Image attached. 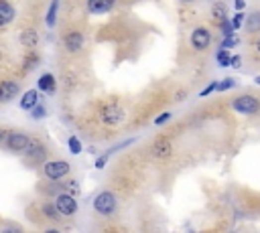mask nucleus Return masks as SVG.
Listing matches in <instances>:
<instances>
[{
    "instance_id": "obj_1",
    "label": "nucleus",
    "mask_w": 260,
    "mask_h": 233,
    "mask_svg": "<svg viewBox=\"0 0 260 233\" xmlns=\"http://www.w3.org/2000/svg\"><path fill=\"white\" fill-rule=\"evenodd\" d=\"M100 118L108 126H118V124H122L126 120V112L120 108L118 103H108V105H104V108H102Z\"/></svg>"
},
{
    "instance_id": "obj_2",
    "label": "nucleus",
    "mask_w": 260,
    "mask_h": 233,
    "mask_svg": "<svg viewBox=\"0 0 260 233\" xmlns=\"http://www.w3.org/2000/svg\"><path fill=\"white\" fill-rule=\"evenodd\" d=\"M118 207V201L112 193H108V190H104V193H100L96 199H94V209L98 211L100 215H112L114 211Z\"/></svg>"
},
{
    "instance_id": "obj_3",
    "label": "nucleus",
    "mask_w": 260,
    "mask_h": 233,
    "mask_svg": "<svg viewBox=\"0 0 260 233\" xmlns=\"http://www.w3.org/2000/svg\"><path fill=\"white\" fill-rule=\"evenodd\" d=\"M232 108L240 114H256L260 110V101L254 95H240L232 101Z\"/></svg>"
},
{
    "instance_id": "obj_4",
    "label": "nucleus",
    "mask_w": 260,
    "mask_h": 233,
    "mask_svg": "<svg viewBox=\"0 0 260 233\" xmlns=\"http://www.w3.org/2000/svg\"><path fill=\"white\" fill-rule=\"evenodd\" d=\"M43 173H45V177L51 179V181H59L69 173V164L65 160H51L43 166Z\"/></svg>"
},
{
    "instance_id": "obj_5",
    "label": "nucleus",
    "mask_w": 260,
    "mask_h": 233,
    "mask_svg": "<svg viewBox=\"0 0 260 233\" xmlns=\"http://www.w3.org/2000/svg\"><path fill=\"white\" fill-rule=\"evenodd\" d=\"M29 140L31 138L25 132H8L4 136V144H6L8 150H12V152H23L27 148V144H29Z\"/></svg>"
},
{
    "instance_id": "obj_6",
    "label": "nucleus",
    "mask_w": 260,
    "mask_h": 233,
    "mask_svg": "<svg viewBox=\"0 0 260 233\" xmlns=\"http://www.w3.org/2000/svg\"><path fill=\"white\" fill-rule=\"evenodd\" d=\"M55 207H57V211H59V215L69 217V215H73L75 211H77V201L73 199V195L61 193V195H57V199H55Z\"/></svg>"
},
{
    "instance_id": "obj_7",
    "label": "nucleus",
    "mask_w": 260,
    "mask_h": 233,
    "mask_svg": "<svg viewBox=\"0 0 260 233\" xmlns=\"http://www.w3.org/2000/svg\"><path fill=\"white\" fill-rule=\"evenodd\" d=\"M25 156H27V160L29 162H41L43 158H45V146H43L41 142H37V140H29V144H27V148H25Z\"/></svg>"
},
{
    "instance_id": "obj_8",
    "label": "nucleus",
    "mask_w": 260,
    "mask_h": 233,
    "mask_svg": "<svg viewBox=\"0 0 260 233\" xmlns=\"http://www.w3.org/2000/svg\"><path fill=\"white\" fill-rule=\"evenodd\" d=\"M209 43H211V35H209V31L207 29H195L193 33H191V45L195 47V49H205V47H209Z\"/></svg>"
},
{
    "instance_id": "obj_9",
    "label": "nucleus",
    "mask_w": 260,
    "mask_h": 233,
    "mask_svg": "<svg viewBox=\"0 0 260 233\" xmlns=\"http://www.w3.org/2000/svg\"><path fill=\"white\" fill-rule=\"evenodd\" d=\"M18 93V83L16 81H2L0 83V101L6 103Z\"/></svg>"
},
{
    "instance_id": "obj_10",
    "label": "nucleus",
    "mask_w": 260,
    "mask_h": 233,
    "mask_svg": "<svg viewBox=\"0 0 260 233\" xmlns=\"http://www.w3.org/2000/svg\"><path fill=\"white\" fill-rule=\"evenodd\" d=\"M116 0H88V10L94 14H104L114 6Z\"/></svg>"
},
{
    "instance_id": "obj_11",
    "label": "nucleus",
    "mask_w": 260,
    "mask_h": 233,
    "mask_svg": "<svg viewBox=\"0 0 260 233\" xmlns=\"http://www.w3.org/2000/svg\"><path fill=\"white\" fill-rule=\"evenodd\" d=\"M150 152H153L157 158H167V156L173 152L171 142H169V140H165V138H159V140L153 144V148H150Z\"/></svg>"
},
{
    "instance_id": "obj_12",
    "label": "nucleus",
    "mask_w": 260,
    "mask_h": 233,
    "mask_svg": "<svg viewBox=\"0 0 260 233\" xmlns=\"http://www.w3.org/2000/svg\"><path fill=\"white\" fill-rule=\"evenodd\" d=\"M12 18H14V6L8 0H0V27L12 23Z\"/></svg>"
},
{
    "instance_id": "obj_13",
    "label": "nucleus",
    "mask_w": 260,
    "mask_h": 233,
    "mask_svg": "<svg viewBox=\"0 0 260 233\" xmlns=\"http://www.w3.org/2000/svg\"><path fill=\"white\" fill-rule=\"evenodd\" d=\"M83 47V35L81 33H69L65 37V49L69 53H77Z\"/></svg>"
},
{
    "instance_id": "obj_14",
    "label": "nucleus",
    "mask_w": 260,
    "mask_h": 233,
    "mask_svg": "<svg viewBox=\"0 0 260 233\" xmlns=\"http://www.w3.org/2000/svg\"><path fill=\"white\" fill-rule=\"evenodd\" d=\"M37 86L41 92H45V93H53L55 92V77L51 73H45V75H41L39 81H37Z\"/></svg>"
},
{
    "instance_id": "obj_15",
    "label": "nucleus",
    "mask_w": 260,
    "mask_h": 233,
    "mask_svg": "<svg viewBox=\"0 0 260 233\" xmlns=\"http://www.w3.org/2000/svg\"><path fill=\"white\" fill-rule=\"evenodd\" d=\"M20 43H23L25 47H35V45L39 43V35H37V31H33V29L23 31V33H20Z\"/></svg>"
},
{
    "instance_id": "obj_16",
    "label": "nucleus",
    "mask_w": 260,
    "mask_h": 233,
    "mask_svg": "<svg viewBox=\"0 0 260 233\" xmlns=\"http://www.w3.org/2000/svg\"><path fill=\"white\" fill-rule=\"evenodd\" d=\"M37 101H39V93L35 90H31V92H27L23 97H20V108H23V110H31Z\"/></svg>"
},
{
    "instance_id": "obj_17",
    "label": "nucleus",
    "mask_w": 260,
    "mask_h": 233,
    "mask_svg": "<svg viewBox=\"0 0 260 233\" xmlns=\"http://www.w3.org/2000/svg\"><path fill=\"white\" fill-rule=\"evenodd\" d=\"M258 29H260V12H254V14H250L248 20H246V31H248V33H256Z\"/></svg>"
},
{
    "instance_id": "obj_18",
    "label": "nucleus",
    "mask_w": 260,
    "mask_h": 233,
    "mask_svg": "<svg viewBox=\"0 0 260 233\" xmlns=\"http://www.w3.org/2000/svg\"><path fill=\"white\" fill-rule=\"evenodd\" d=\"M215 59H218V65L220 67H230V63H232V55L226 49H220L218 55H215Z\"/></svg>"
},
{
    "instance_id": "obj_19",
    "label": "nucleus",
    "mask_w": 260,
    "mask_h": 233,
    "mask_svg": "<svg viewBox=\"0 0 260 233\" xmlns=\"http://www.w3.org/2000/svg\"><path fill=\"white\" fill-rule=\"evenodd\" d=\"M57 10H59V0H51V6H49V12H47V27H53V25H55Z\"/></svg>"
},
{
    "instance_id": "obj_20",
    "label": "nucleus",
    "mask_w": 260,
    "mask_h": 233,
    "mask_svg": "<svg viewBox=\"0 0 260 233\" xmlns=\"http://www.w3.org/2000/svg\"><path fill=\"white\" fill-rule=\"evenodd\" d=\"M45 114H47V110H45V105H41L39 101L31 108V116H33V120H41V118H45Z\"/></svg>"
},
{
    "instance_id": "obj_21",
    "label": "nucleus",
    "mask_w": 260,
    "mask_h": 233,
    "mask_svg": "<svg viewBox=\"0 0 260 233\" xmlns=\"http://www.w3.org/2000/svg\"><path fill=\"white\" fill-rule=\"evenodd\" d=\"M43 213H45L49 219H59V211H57V207H55V203L53 205H43Z\"/></svg>"
},
{
    "instance_id": "obj_22",
    "label": "nucleus",
    "mask_w": 260,
    "mask_h": 233,
    "mask_svg": "<svg viewBox=\"0 0 260 233\" xmlns=\"http://www.w3.org/2000/svg\"><path fill=\"white\" fill-rule=\"evenodd\" d=\"M211 14H213V18H215V20H220V23H222V20L226 18V6H224L222 2H220V4H215Z\"/></svg>"
},
{
    "instance_id": "obj_23",
    "label": "nucleus",
    "mask_w": 260,
    "mask_h": 233,
    "mask_svg": "<svg viewBox=\"0 0 260 233\" xmlns=\"http://www.w3.org/2000/svg\"><path fill=\"white\" fill-rule=\"evenodd\" d=\"M67 144H69V150H71V154H79V152H81V142H79L75 136H71Z\"/></svg>"
},
{
    "instance_id": "obj_24",
    "label": "nucleus",
    "mask_w": 260,
    "mask_h": 233,
    "mask_svg": "<svg viewBox=\"0 0 260 233\" xmlns=\"http://www.w3.org/2000/svg\"><path fill=\"white\" fill-rule=\"evenodd\" d=\"M236 86V81L230 77V79H224L222 83H218V88H215V90H218V92H226V90H232Z\"/></svg>"
},
{
    "instance_id": "obj_25",
    "label": "nucleus",
    "mask_w": 260,
    "mask_h": 233,
    "mask_svg": "<svg viewBox=\"0 0 260 233\" xmlns=\"http://www.w3.org/2000/svg\"><path fill=\"white\" fill-rule=\"evenodd\" d=\"M236 45H238V39H236L234 35H228L226 41L222 43V49H232V47H236Z\"/></svg>"
},
{
    "instance_id": "obj_26",
    "label": "nucleus",
    "mask_w": 260,
    "mask_h": 233,
    "mask_svg": "<svg viewBox=\"0 0 260 233\" xmlns=\"http://www.w3.org/2000/svg\"><path fill=\"white\" fill-rule=\"evenodd\" d=\"M242 23H244V16H242V14H236V16H234V20H232L230 25H232V29H238Z\"/></svg>"
},
{
    "instance_id": "obj_27",
    "label": "nucleus",
    "mask_w": 260,
    "mask_h": 233,
    "mask_svg": "<svg viewBox=\"0 0 260 233\" xmlns=\"http://www.w3.org/2000/svg\"><path fill=\"white\" fill-rule=\"evenodd\" d=\"M37 63H39V59H37L35 55H33V57H29V61L25 63V71H31V67H35Z\"/></svg>"
},
{
    "instance_id": "obj_28",
    "label": "nucleus",
    "mask_w": 260,
    "mask_h": 233,
    "mask_svg": "<svg viewBox=\"0 0 260 233\" xmlns=\"http://www.w3.org/2000/svg\"><path fill=\"white\" fill-rule=\"evenodd\" d=\"M108 156H110V152H106L104 156H100V158L96 160V168H104V166H106V162H108Z\"/></svg>"
},
{
    "instance_id": "obj_29",
    "label": "nucleus",
    "mask_w": 260,
    "mask_h": 233,
    "mask_svg": "<svg viewBox=\"0 0 260 233\" xmlns=\"http://www.w3.org/2000/svg\"><path fill=\"white\" fill-rule=\"evenodd\" d=\"M215 88H218V81H211V83H209V86H207V88H205V90L201 92V95H207V93H211V92H215Z\"/></svg>"
},
{
    "instance_id": "obj_30",
    "label": "nucleus",
    "mask_w": 260,
    "mask_h": 233,
    "mask_svg": "<svg viewBox=\"0 0 260 233\" xmlns=\"http://www.w3.org/2000/svg\"><path fill=\"white\" fill-rule=\"evenodd\" d=\"M230 65H232V67H240V65H242V59H240V55H234Z\"/></svg>"
},
{
    "instance_id": "obj_31",
    "label": "nucleus",
    "mask_w": 260,
    "mask_h": 233,
    "mask_svg": "<svg viewBox=\"0 0 260 233\" xmlns=\"http://www.w3.org/2000/svg\"><path fill=\"white\" fill-rule=\"evenodd\" d=\"M169 118H171V114H161V116H159V118L155 120V124H165V122H167Z\"/></svg>"
},
{
    "instance_id": "obj_32",
    "label": "nucleus",
    "mask_w": 260,
    "mask_h": 233,
    "mask_svg": "<svg viewBox=\"0 0 260 233\" xmlns=\"http://www.w3.org/2000/svg\"><path fill=\"white\" fill-rule=\"evenodd\" d=\"M234 4H236V10H242L246 6V0H234Z\"/></svg>"
},
{
    "instance_id": "obj_33",
    "label": "nucleus",
    "mask_w": 260,
    "mask_h": 233,
    "mask_svg": "<svg viewBox=\"0 0 260 233\" xmlns=\"http://www.w3.org/2000/svg\"><path fill=\"white\" fill-rule=\"evenodd\" d=\"M67 188L71 190V193H77V183H75V181H71V183H67Z\"/></svg>"
},
{
    "instance_id": "obj_34",
    "label": "nucleus",
    "mask_w": 260,
    "mask_h": 233,
    "mask_svg": "<svg viewBox=\"0 0 260 233\" xmlns=\"http://www.w3.org/2000/svg\"><path fill=\"white\" fill-rule=\"evenodd\" d=\"M4 136H6V132H4V130H0V142L4 140Z\"/></svg>"
},
{
    "instance_id": "obj_35",
    "label": "nucleus",
    "mask_w": 260,
    "mask_h": 233,
    "mask_svg": "<svg viewBox=\"0 0 260 233\" xmlns=\"http://www.w3.org/2000/svg\"><path fill=\"white\" fill-rule=\"evenodd\" d=\"M256 49H258V51H260V39H258V41H256Z\"/></svg>"
},
{
    "instance_id": "obj_36",
    "label": "nucleus",
    "mask_w": 260,
    "mask_h": 233,
    "mask_svg": "<svg viewBox=\"0 0 260 233\" xmlns=\"http://www.w3.org/2000/svg\"><path fill=\"white\" fill-rule=\"evenodd\" d=\"M254 81H256V83H258V86H260V77H256V79H254Z\"/></svg>"
},
{
    "instance_id": "obj_37",
    "label": "nucleus",
    "mask_w": 260,
    "mask_h": 233,
    "mask_svg": "<svg viewBox=\"0 0 260 233\" xmlns=\"http://www.w3.org/2000/svg\"><path fill=\"white\" fill-rule=\"evenodd\" d=\"M183 2H191V0H183Z\"/></svg>"
}]
</instances>
